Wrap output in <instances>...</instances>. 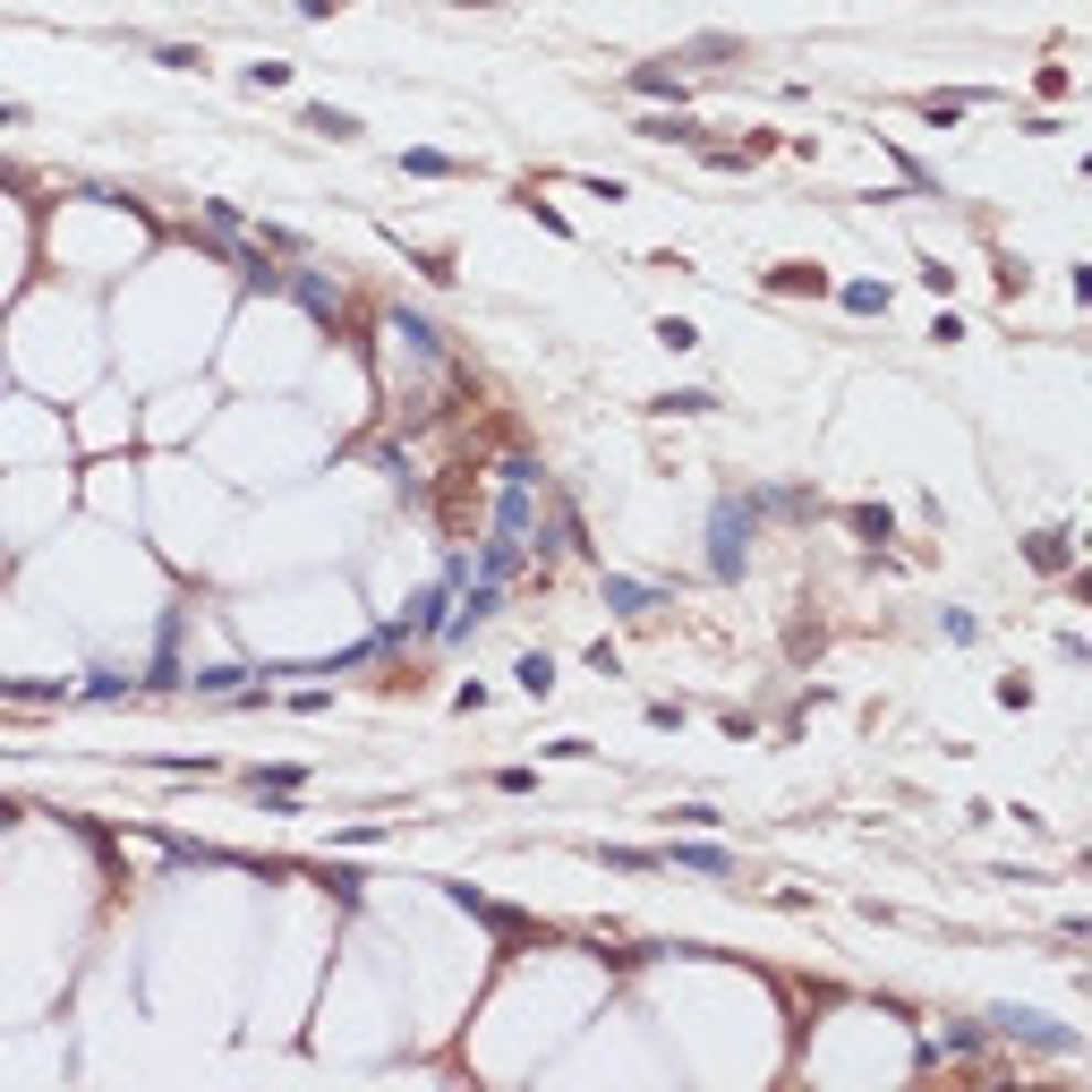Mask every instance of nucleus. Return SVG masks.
<instances>
[{
    "label": "nucleus",
    "instance_id": "obj_6",
    "mask_svg": "<svg viewBox=\"0 0 1092 1092\" xmlns=\"http://www.w3.org/2000/svg\"><path fill=\"white\" fill-rule=\"evenodd\" d=\"M632 95H649V103H675V95H683V77H675V68H632Z\"/></svg>",
    "mask_w": 1092,
    "mask_h": 1092
},
{
    "label": "nucleus",
    "instance_id": "obj_7",
    "mask_svg": "<svg viewBox=\"0 0 1092 1092\" xmlns=\"http://www.w3.org/2000/svg\"><path fill=\"white\" fill-rule=\"evenodd\" d=\"M760 513H777V521H803V513H811V495H803V486H777V495H760Z\"/></svg>",
    "mask_w": 1092,
    "mask_h": 1092
},
{
    "label": "nucleus",
    "instance_id": "obj_4",
    "mask_svg": "<svg viewBox=\"0 0 1092 1092\" xmlns=\"http://www.w3.org/2000/svg\"><path fill=\"white\" fill-rule=\"evenodd\" d=\"M282 290H290V299H308L317 317H342V290H333V282H317V274H290Z\"/></svg>",
    "mask_w": 1092,
    "mask_h": 1092
},
{
    "label": "nucleus",
    "instance_id": "obj_12",
    "mask_svg": "<svg viewBox=\"0 0 1092 1092\" xmlns=\"http://www.w3.org/2000/svg\"><path fill=\"white\" fill-rule=\"evenodd\" d=\"M402 171H418V180H445V171H461L452 154H402Z\"/></svg>",
    "mask_w": 1092,
    "mask_h": 1092
},
{
    "label": "nucleus",
    "instance_id": "obj_3",
    "mask_svg": "<svg viewBox=\"0 0 1092 1092\" xmlns=\"http://www.w3.org/2000/svg\"><path fill=\"white\" fill-rule=\"evenodd\" d=\"M657 863H683V870H700V879H735V854H726V845H666Z\"/></svg>",
    "mask_w": 1092,
    "mask_h": 1092
},
{
    "label": "nucleus",
    "instance_id": "obj_1",
    "mask_svg": "<svg viewBox=\"0 0 1092 1092\" xmlns=\"http://www.w3.org/2000/svg\"><path fill=\"white\" fill-rule=\"evenodd\" d=\"M751 538H760V495H717V513H708V572L742 580Z\"/></svg>",
    "mask_w": 1092,
    "mask_h": 1092
},
{
    "label": "nucleus",
    "instance_id": "obj_10",
    "mask_svg": "<svg viewBox=\"0 0 1092 1092\" xmlns=\"http://www.w3.org/2000/svg\"><path fill=\"white\" fill-rule=\"evenodd\" d=\"M308 129H324V137H358V120H351V111H324V103H308Z\"/></svg>",
    "mask_w": 1092,
    "mask_h": 1092
},
{
    "label": "nucleus",
    "instance_id": "obj_8",
    "mask_svg": "<svg viewBox=\"0 0 1092 1092\" xmlns=\"http://www.w3.org/2000/svg\"><path fill=\"white\" fill-rule=\"evenodd\" d=\"M1032 564H1041V572H1067V529H1041V538H1032Z\"/></svg>",
    "mask_w": 1092,
    "mask_h": 1092
},
{
    "label": "nucleus",
    "instance_id": "obj_9",
    "mask_svg": "<svg viewBox=\"0 0 1092 1092\" xmlns=\"http://www.w3.org/2000/svg\"><path fill=\"white\" fill-rule=\"evenodd\" d=\"M845 308H854V317H879V308H888V290H879V282H845Z\"/></svg>",
    "mask_w": 1092,
    "mask_h": 1092
},
{
    "label": "nucleus",
    "instance_id": "obj_5",
    "mask_svg": "<svg viewBox=\"0 0 1092 1092\" xmlns=\"http://www.w3.org/2000/svg\"><path fill=\"white\" fill-rule=\"evenodd\" d=\"M607 607L614 614H649V607H657V589H649V580H607Z\"/></svg>",
    "mask_w": 1092,
    "mask_h": 1092
},
{
    "label": "nucleus",
    "instance_id": "obj_11",
    "mask_svg": "<svg viewBox=\"0 0 1092 1092\" xmlns=\"http://www.w3.org/2000/svg\"><path fill=\"white\" fill-rule=\"evenodd\" d=\"M239 683H248L239 666H196V692H239Z\"/></svg>",
    "mask_w": 1092,
    "mask_h": 1092
},
{
    "label": "nucleus",
    "instance_id": "obj_2",
    "mask_svg": "<svg viewBox=\"0 0 1092 1092\" xmlns=\"http://www.w3.org/2000/svg\"><path fill=\"white\" fill-rule=\"evenodd\" d=\"M991 1032H1007V1041H1041V1050H1059V1059L1075 1050V1032H1067V1025H1050V1016H1025V1007H998Z\"/></svg>",
    "mask_w": 1092,
    "mask_h": 1092
}]
</instances>
